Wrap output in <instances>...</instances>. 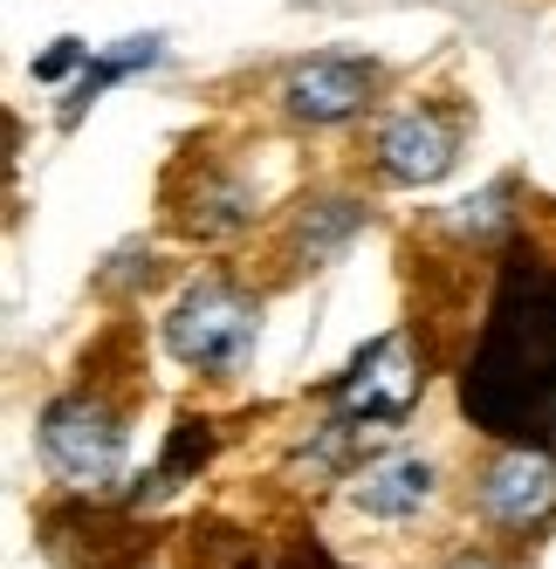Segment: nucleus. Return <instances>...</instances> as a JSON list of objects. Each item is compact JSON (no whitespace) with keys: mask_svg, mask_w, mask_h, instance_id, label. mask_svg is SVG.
<instances>
[{"mask_svg":"<svg viewBox=\"0 0 556 569\" xmlns=\"http://www.w3.org/2000/svg\"><path fill=\"white\" fill-rule=\"evenodd\" d=\"M261 343V302L234 274H200L166 316V350L200 378H241Z\"/></svg>","mask_w":556,"mask_h":569,"instance_id":"1","label":"nucleus"},{"mask_svg":"<svg viewBox=\"0 0 556 569\" xmlns=\"http://www.w3.org/2000/svg\"><path fill=\"white\" fill-rule=\"evenodd\" d=\"M440 501H447V467L426 446H391L344 480V515L378 528V536H413L440 515Z\"/></svg>","mask_w":556,"mask_h":569,"instance_id":"2","label":"nucleus"},{"mask_svg":"<svg viewBox=\"0 0 556 569\" xmlns=\"http://www.w3.org/2000/svg\"><path fill=\"white\" fill-rule=\"evenodd\" d=\"M34 446H42V460L69 480V487H110L125 473V412H117L110 398L97 391H62L42 405V419H34Z\"/></svg>","mask_w":556,"mask_h":569,"instance_id":"3","label":"nucleus"},{"mask_svg":"<svg viewBox=\"0 0 556 569\" xmlns=\"http://www.w3.org/2000/svg\"><path fill=\"white\" fill-rule=\"evenodd\" d=\"M454 166H460V117L440 103H406L371 131V172L385 186L419 192V186H440Z\"/></svg>","mask_w":556,"mask_h":569,"instance_id":"4","label":"nucleus"},{"mask_svg":"<svg viewBox=\"0 0 556 569\" xmlns=\"http://www.w3.org/2000/svg\"><path fill=\"white\" fill-rule=\"evenodd\" d=\"M474 515L502 536H529L556 515V453L543 446H502V453L474 473Z\"/></svg>","mask_w":556,"mask_h":569,"instance_id":"5","label":"nucleus"},{"mask_svg":"<svg viewBox=\"0 0 556 569\" xmlns=\"http://www.w3.org/2000/svg\"><path fill=\"white\" fill-rule=\"evenodd\" d=\"M371 97H378V62H365V56H309L275 90L282 117L302 131H337L357 110H371Z\"/></svg>","mask_w":556,"mask_h":569,"instance_id":"6","label":"nucleus"},{"mask_svg":"<svg viewBox=\"0 0 556 569\" xmlns=\"http://www.w3.org/2000/svg\"><path fill=\"white\" fill-rule=\"evenodd\" d=\"M419 398V371L406 363V337H378L365 357L344 371L337 405H344V426H399Z\"/></svg>","mask_w":556,"mask_h":569,"instance_id":"7","label":"nucleus"},{"mask_svg":"<svg viewBox=\"0 0 556 569\" xmlns=\"http://www.w3.org/2000/svg\"><path fill=\"white\" fill-rule=\"evenodd\" d=\"M172 220L200 240H227V233H248L261 220V186L241 172H200L186 192V207H172Z\"/></svg>","mask_w":556,"mask_h":569,"instance_id":"8","label":"nucleus"},{"mask_svg":"<svg viewBox=\"0 0 556 569\" xmlns=\"http://www.w3.org/2000/svg\"><path fill=\"white\" fill-rule=\"evenodd\" d=\"M365 227V199H350V192H309L302 207L289 213V261L296 268H324L350 248V233Z\"/></svg>","mask_w":556,"mask_h":569,"instance_id":"9","label":"nucleus"},{"mask_svg":"<svg viewBox=\"0 0 556 569\" xmlns=\"http://www.w3.org/2000/svg\"><path fill=\"white\" fill-rule=\"evenodd\" d=\"M76 56H83V42H62L56 56H42V62H34V76H42V83H56V76H62V69L76 62Z\"/></svg>","mask_w":556,"mask_h":569,"instance_id":"10","label":"nucleus"},{"mask_svg":"<svg viewBox=\"0 0 556 569\" xmlns=\"http://www.w3.org/2000/svg\"><path fill=\"white\" fill-rule=\"evenodd\" d=\"M447 569H502V562H488V556H454Z\"/></svg>","mask_w":556,"mask_h":569,"instance_id":"11","label":"nucleus"}]
</instances>
